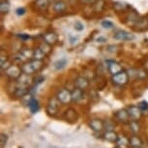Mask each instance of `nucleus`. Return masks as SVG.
Returning <instances> with one entry per match:
<instances>
[{
    "label": "nucleus",
    "instance_id": "obj_1",
    "mask_svg": "<svg viewBox=\"0 0 148 148\" xmlns=\"http://www.w3.org/2000/svg\"><path fill=\"white\" fill-rule=\"evenodd\" d=\"M60 105H61V103L56 97L51 98L47 105V113L49 114V116L54 117L58 112H59Z\"/></svg>",
    "mask_w": 148,
    "mask_h": 148
},
{
    "label": "nucleus",
    "instance_id": "obj_2",
    "mask_svg": "<svg viewBox=\"0 0 148 148\" xmlns=\"http://www.w3.org/2000/svg\"><path fill=\"white\" fill-rule=\"evenodd\" d=\"M111 82L118 86L126 85L129 82V74L126 71H121L118 74L113 75L112 77H111Z\"/></svg>",
    "mask_w": 148,
    "mask_h": 148
},
{
    "label": "nucleus",
    "instance_id": "obj_3",
    "mask_svg": "<svg viewBox=\"0 0 148 148\" xmlns=\"http://www.w3.org/2000/svg\"><path fill=\"white\" fill-rule=\"evenodd\" d=\"M56 98L62 105H68L69 103L72 102V91L66 88L59 89L56 93Z\"/></svg>",
    "mask_w": 148,
    "mask_h": 148
},
{
    "label": "nucleus",
    "instance_id": "obj_4",
    "mask_svg": "<svg viewBox=\"0 0 148 148\" xmlns=\"http://www.w3.org/2000/svg\"><path fill=\"white\" fill-rule=\"evenodd\" d=\"M89 127L90 129L93 131L95 134H99V135H102L103 136V130H105V125H104V121L101 119H91L89 121Z\"/></svg>",
    "mask_w": 148,
    "mask_h": 148
},
{
    "label": "nucleus",
    "instance_id": "obj_5",
    "mask_svg": "<svg viewBox=\"0 0 148 148\" xmlns=\"http://www.w3.org/2000/svg\"><path fill=\"white\" fill-rule=\"evenodd\" d=\"M4 74L6 75L9 79L16 80L19 77H21V75L22 74V70H21V68H19L18 66L13 65L12 64V65H11L9 68L4 72Z\"/></svg>",
    "mask_w": 148,
    "mask_h": 148
},
{
    "label": "nucleus",
    "instance_id": "obj_6",
    "mask_svg": "<svg viewBox=\"0 0 148 148\" xmlns=\"http://www.w3.org/2000/svg\"><path fill=\"white\" fill-rule=\"evenodd\" d=\"M63 119L65 120L66 122H68L69 124H74L79 119V114H77V111L74 108H68L67 110H65V112L63 114Z\"/></svg>",
    "mask_w": 148,
    "mask_h": 148
},
{
    "label": "nucleus",
    "instance_id": "obj_7",
    "mask_svg": "<svg viewBox=\"0 0 148 148\" xmlns=\"http://www.w3.org/2000/svg\"><path fill=\"white\" fill-rule=\"evenodd\" d=\"M114 117L118 122L122 123V124H128L131 121V117L129 115V112H128L127 110L123 108V110H117L115 114H114Z\"/></svg>",
    "mask_w": 148,
    "mask_h": 148
},
{
    "label": "nucleus",
    "instance_id": "obj_8",
    "mask_svg": "<svg viewBox=\"0 0 148 148\" xmlns=\"http://www.w3.org/2000/svg\"><path fill=\"white\" fill-rule=\"evenodd\" d=\"M127 110L129 112V115L131 117V120H138L141 118L142 116V111L140 110V108H138V106H129L127 108Z\"/></svg>",
    "mask_w": 148,
    "mask_h": 148
},
{
    "label": "nucleus",
    "instance_id": "obj_9",
    "mask_svg": "<svg viewBox=\"0 0 148 148\" xmlns=\"http://www.w3.org/2000/svg\"><path fill=\"white\" fill-rule=\"evenodd\" d=\"M113 38L115 40H119V41H132L134 40V35L131 34V33L124 31V30H118L113 34Z\"/></svg>",
    "mask_w": 148,
    "mask_h": 148
},
{
    "label": "nucleus",
    "instance_id": "obj_10",
    "mask_svg": "<svg viewBox=\"0 0 148 148\" xmlns=\"http://www.w3.org/2000/svg\"><path fill=\"white\" fill-rule=\"evenodd\" d=\"M16 82V84L18 85L24 86V87H29V86L32 84L33 79H32V77H30V75L22 73L21 75V77H19Z\"/></svg>",
    "mask_w": 148,
    "mask_h": 148
},
{
    "label": "nucleus",
    "instance_id": "obj_11",
    "mask_svg": "<svg viewBox=\"0 0 148 148\" xmlns=\"http://www.w3.org/2000/svg\"><path fill=\"white\" fill-rule=\"evenodd\" d=\"M84 98V90L79 87H75L74 90H72V101L75 103L82 102Z\"/></svg>",
    "mask_w": 148,
    "mask_h": 148
},
{
    "label": "nucleus",
    "instance_id": "obj_12",
    "mask_svg": "<svg viewBox=\"0 0 148 148\" xmlns=\"http://www.w3.org/2000/svg\"><path fill=\"white\" fill-rule=\"evenodd\" d=\"M108 69L112 76L123 71L121 65L119 63L115 62V61H108Z\"/></svg>",
    "mask_w": 148,
    "mask_h": 148
},
{
    "label": "nucleus",
    "instance_id": "obj_13",
    "mask_svg": "<svg viewBox=\"0 0 148 148\" xmlns=\"http://www.w3.org/2000/svg\"><path fill=\"white\" fill-rule=\"evenodd\" d=\"M103 138L105 140H107L110 143H116L117 138H118V135L114 132V131H106V132L103 134Z\"/></svg>",
    "mask_w": 148,
    "mask_h": 148
},
{
    "label": "nucleus",
    "instance_id": "obj_14",
    "mask_svg": "<svg viewBox=\"0 0 148 148\" xmlns=\"http://www.w3.org/2000/svg\"><path fill=\"white\" fill-rule=\"evenodd\" d=\"M43 38H44V41L46 42L47 44H49V45H54L56 42L58 41V36L57 34L55 32H47L46 33L44 36H43Z\"/></svg>",
    "mask_w": 148,
    "mask_h": 148
},
{
    "label": "nucleus",
    "instance_id": "obj_15",
    "mask_svg": "<svg viewBox=\"0 0 148 148\" xmlns=\"http://www.w3.org/2000/svg\"><path fill=\"white\" fill-rule=\"evenodd\" d=\"M75 85H76V87L85 90L89 87V80L85 77H79L75 80Z\"/></svg>",
    "mask_w": 148,
    "mask_h": 148
},
{
    "label": "nucleus",
    "instance_id": "obj_16",
    "mask_svg": "<svg viewBox=\"0 0 148 148\" xmlns=\"http://www.w3.org/2000/svg\"><path fill=\"white\" fill-rule=\"evenodd\" d=\"M117 146L119 148H127L130 146V138H128L127 136L125 135H121L118 136V138H117L116 141Z\"/></svg>",
    "mask_w": 148,
    "mask_h": 148
},
{
    "label": "nucleus",
    "instance_id": "obj_17",
    "mask_svg": "<svg viewBox=\"0 0 148 148\" xmlns=\"http://www.w3.org/2000/svg\"><path fill=\"white\" fill-rule=\"evenodd\" d=\"M143 145V141L138 135H134L130 136V146L131 147H139L141 148Z\"/></svg>",
    "mask_w": 148,
    "mask_h": 148
},
{
    "label": "nucleus",
    "instance_id": "obj_18",
    "mask_svg": "<svg viewBox=\"0 0 148 148\" xmlns=\"http://www.w3.org/2000/svg\"><path fill=\"white\" fill-rule=\"evenodd\" d=\"M129 124V129L132 132L134 135H138V134L140 132L141 130V126L138 123V120H131V121L128 123Z\"/></svg>",
    "mask_w": 148,
    "mask_h": 148
},
{
    "label": "nucleus",
    "instance_id": "obj_19",
    "mask_svg": "<svg viewBox=\"0 0 148 148\" xmlns=\"http://www.w3.org/2000/svg\"><path fill=\"white\" fill-rule=\"evenodd\" d=\"M66 8H67V5L65 2L62 1V0H57V1H55L53 4V10L56 13L64 12V11L66 10Z\"/></svg>",
    "mask_w": 148,
    "mask_h": 148
},
{
    "label": "nucleus",
    "instance_id": "obj_20",
    "mask_svg": "<svg viewBox=\"0 0 148 148\" xmlns=\"http://www.w3.org/2000/svg\"><path fill=\"white\" fill-rule=\"evenodd\" d=\"M28 108H29L30 112H31L32 114H35L36 112H38V111L40 110V105H39L38 100H36L33 98L28 104Z\"/></svg>",
    "mask_w": 148,
    "mask_h": 148
},
{
    "label": "nucleus",
    "instance_id": "obj_21",
    "mask_svg": "<svg viewBox=\"0 0 148 148\" xmlns=\"http://www.w3.org/2000/svg\"><path fill=\"white\" fill-rule=\"evenodd\" d=\"M35 6L38 10L47 11L49 6V0H36Z\"/></svg>",
    "mask_w": 148,
    "mask_h": 148
},
{
    "label": "nucleus",
    "instance_id": "obj_22",
    "mask_svg": "<svg viewBox=\"0 0 148 148\" xmlns=\"http://www.w3.org/2000/svg\"><path fill=\"white\" fill-rule=\"evenodd\" d=\"M147 26H148V21H147V18H144L138 19V21L135 23V27H136V29H138V30L146 29Z\"/></svg>",
    "mask_w": 148,
    "mask_h": 148
},
{
    "label": "nucleus",
    "instance_id": "obj_23",
    "mask_svg": "<svg viewBox=\"0 0 148 148\" xmlns=\"http://www.w3.org/2000/svg\"><path fill=\"white\" fill-rule=\"evenodd\" d=\"M34 53H33V59H36V60H43L45 57H46V53L42 51L40 47H37V49H35Z\"/></svg>",
    "mask_w": 148,
    "mask_h": 148
},
{
    "label": "nucleus",
    "instance_id": "obj_24",
    "mask_svg": "<svg viewBox=\"0 0 148 148\" xmlns=\"http://www.w3.org/2000/svg\"><path fill=\"white\" fill-rule=\"evenodd\" d=\"M105 8V1L104 0H97V2L94 4V12L101 13Z\"/></svg>",
    "mask_w": 148,
    "mask_h": 148
},
{
    "label": "nucleus",
    "instance_id": "obj_25",
    "mask_svg": "<svg viewBox=\"0 0 148 148\" xmlns=\"http://www.w3.org/2000/svg\"><path fill=\"white\" fill-rule=\"evenodd\" d=\"M66 65H67L66 58H61V59H58L57 61L54 62V68L56 70H62L63 68H65Z\"/></svg>",
    "mask_w": 148,
    "mask_h": 148
},
{
    "label": "nucleus",
    "instance_id": "obj_26",
    "mask_svg": "<svg viewBox=\"0 0 148 148\" xmlns=\"http://www.w3.org/2000/svg\"><path fill=\"white\" fill-rule=\"evenodd\" d=\"M0 11L1 14H7L10 11V4L6 0H2L0 3Z\"/></svg>",
    "mask_w": 148,
    "mask_h": 148
},
{
    "label": "nucleus",
    "instance_id": "obj_27",
    "mask_svg": "<svg viewBox=\"0 0 148 148\" xmlns=\"http://www.w3.org/2000/svg\"><path fill=\"white\" fill-rule=\"evenodd\" d=\"M104 125L106 131H114V129H115V123L110 119H108L104 121Z\"/></svg>",
    "mask_w": 148,
    "mask_h": 148
},
{
    "label": "nucleus",
    "instance_id": "obj_28",
    "mask_svg": "<svg viewBox=\"0 0 148 148\" xmlns=\"http://www.w3.org/2000/svg\"><path fill=\"white\" fill-rule=\"evenodd\" d=\"M113 8H114V10L117 11V12H120V11L126 10L128 8V6L126 4H124V3H119V2H116V3L113 4Z\"/></svg>",
    "mask_w": 148,
    "mask_h": 148
},
{
    "label": "nucleus",
    "instance_id": "obj_29",
    "mask_svg": "<svg viewBox=\"0 0 148 148\" xmlns=\"http://www.w3.org/2000/svg\"><path fill=\"white\" fill-rule=\"evenodd\" d=\"M40 49L43 51L46 54H49V52H51V45H49V44H47L46 42L45 43H43V44H41L40 45Z\"/></svg>",
    "mask_w": 148,
    "mask_h": 148
},
{
    "label": "nucleus",
    "instance_id": "obj_30",
    "mask_svg": "<svg viewBox=\"0 0 148 148\" xmlns=\"http://www.w3.org/2000/svg\"><path fill=\"white\" fill-rule=\"evenodd\" d=\"M21 52L27 58V60H29V58H33V53H34V51H32L31 49H21Z\"/></svg>",
    "mask_w": 148,
    "mask_h": 148
},
{
    "label": "nucleus",
    "instance_id": "obj_31",
    "mask_svg": "<svg viewBox=\"0 0 148 148\" xmlns=\"http://www.w3.org/2000/svg\"><path fill=\"white\" fill-rule=\"evenodd\" d=\"M138 108H140V110L143 113L146 112V111H148V103L146 101H141L138 104Z\"/></svg>",
    "mask_w": 148,
    "mask_h": 148
},
{
    "label": "nucleus",
    "instance_id": "obj_32",
    "mask_svg": "<svg viewBox=\"0 0 148 148\" xmlns=\"http://www.w3.org/2000/svg\"><path fill=\"white\" fill-rule=\"evenodd\" d=\"M8 141V136L5 135V134H1L0 136V143H1V148H4L5 145L7 144Z\"/></svg>",
    "mask_w": 148,
    "mask_h": 148
},
{
    "label": "nucleus",
    "instance_id": "obj_33",
    "mask_svg": "<svg viewBox=\"0 0 148 148\" xmlns=\"http://www.w3.org/2000/svg\"><path fill=\"white\" fill-rule=\"evenodd\" d=\"M148 77V75L146 71H144V70H139L138 71V79H145Z\"/></svg>",
    "mask_w": 148,
    "mask_h": 148
},
{
    "label": "nucleus",
    "instance_id": "obj_34",
    "mask_svg": "<svg viewBox=\"0 0 148 148\" xmlns=\"http://www.w3.org/2000/svg\"><path fill=\"white\" fill-rule=\"evenodd\" d=\"M102 26L104 27L105 29H112L114 25L111 21H105L102 22Z\"/></svg>",
    "mask_w": 148,
    "mask_h": 148
},
{
    "label": "nucleus",
    "instance_id": "obj_35",
    "mask_svg": "<svg viewBox=\"0 0 148 148\" xmlns=\"http://www.w3.org/2000/svg\"><path fill=\"white\" fill-rule=\"evenodd\" d=\"M74 26H75L74 28L76 30H77V31H82V30L84 29V25H83L80 21H76V22H75V24H74Z\"/></svg>",
    "mask_w": 148,
    "mask_h": 148
},
{
    "label": "nucleus",
    "instance_id": "obj_36",
    "mask_svg": "<svg viewBox=\"0 0 148 148\" xmlns=\"http://www.w3.org/2000/svg\"><path fill=\"white\" fill-rule=\"evenodd\" d=\"M80 2H82L85 5H94L97 2V0H80Z\"/></svg>",
    "mask_w": 148,
    "mask_h": 148
},
{
    "label": "nucleus",
    "instance_id": "obj_37",
    "mask_svg": "<svg viewBox=\"0 0 148 148\" xmlns=\"http://www.w3.org/2000/svg\"><path fill=\"white\" fill-rule=\"evenodd\" d=\"M16 13L18 16H22V15H24V13H25V9H24V8H18V9H16Z\"/></svg>",
    "mask_w": 148,
    "mask_h": 148
},
{
    "label": "nucleus",
    "instance_id": "obj_38",
    "mask_svg": "<svg viewBox=\"0 0 148 148\" xmlns=\"http://www.w3.org/2000/svg\"><path fill=\"white\" fill-rule=\"evenodd\" d=\"M45 80V77L43 76H39L37 79H35V84H40Z\"/></svg>",
    "mask_w": 148,
    "mask_h": 148
},
{
    "label": "nucleus",
    "instance_id": "obj_39",
    "mask_svg": "<svg viewBox=\"0 0 148 148\" xmlns=\"http://www.w3.org/2000/svg\"><path fill=\"white\" fill-rule=\"evenodd\" d=\"M6 61H8V59H7V55L5 56V55L3 54V52L1 53V64H4Z\"/></svg>",
    "mask_w": 148,
    "mask_h": 148
},
{
    "label": "nucleus",
    "instance_id": "obj_40",
    "mask_svg": "<svg viewBox=\"0 0 148 148\" xmlns=\"http://www.w3.org/2000/svg\"><path fill=\"white\" fill-rule=\"evenodd\" d=\"M19 38L22 39V40H26V39H30V36L29 35H26V34H21L18 36Z\"/></svg>",
    "mask_w": 148,
    "mask_h": 148
},
{
    "label": "nucleus",
    "instance_id": "obj_41",
    "mask_svg": "<svg viewBox=\"0 0 148 148\" xmlns=\"http://www.w3.org/2000/svg\"><path fill=\"white\" fill-rule=\"evenodd\" d=\"M70 40H71V43L72 44H75V42L77 41V38H73L72 36H71V37H70Z\"/></svg>",
    "mask_w": 148,
    "mask_h": 148
},
{
    "label": "nucleus",
    "instance_id": "obj_42",
    "mask_svg": "<svg viewBox=\"0 0 148 148\" xmlns=\"http://www.w3.org/2000/svg\"><path fill=\"white\" fill-rule=\"evenodd\" d=\"M131 148H139V147H131Z\"/></svg>",
    "mask_w": 148,
    "mask_h": 148
},
{
    "label": "nucleus",
    "instance_id": "obj_43",
    "mask_svg": "<svg viewBox=\"0 0 148 148\" xmlns=\"http://www.w3.org/2000/svg\"><path fill=\"white\" fill-rule=\"evenodd\" d=\"M115 148H119V147H118V146H117V147H115Z\"/></svg>",
    "mask_w": 148,
    "mask_h": 148
}]
</instances>
